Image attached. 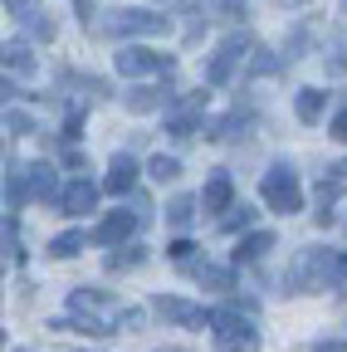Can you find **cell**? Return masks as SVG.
Instances as JSON below:
<instances>
[{"label":"cell","mask_w":347,"mask_h":352,"mask_svg":"<svg viewBox=\"0 0 347 352\" xmlns=\"http://www.w3.org/2000/svg\"><path fill=\"white\" fill-rule=\"evenodd\" d=\"M210 328H215V342L225 352H254L259 347V333L249 318H240L235 308H221V314H210Z\"/></svg>","instance_id":"6da1fadb"},{"label":"cell","mask_w":347,"mask_h":352,"mask_svg":"<svg viewBox=\"0 0 347 352\" xmlns=\"http://www.w3.org/2000/svg\"><path fill=\"white\" fill-rule=\"evenodd\" d=\"M265 201L274 206V210H284V215H293L298 206H303V191H298V182H293V171L289 166H274V171H265Z\"/></svg>","instance_id":"7a4b0ae2"},{"label":"cell","mask_w":347,"mask_h":352,"mask_svg":"<svg viewBox=\"0 0 347 352\" xmlns=\"http://www.w3.org/2000/svg\"><path fill=\"white\" fill-rule=\"evenodd\" d=\"M245 50H249V39H245V34H230L221 50L210 54V64H205V83H230V74H235V64L245 59Z\"/></svg>","instance_id":"3957f363"},{"label":"cell","mask_w":347,"mask_h":352,"mask_svg":"<svg viewBox=\"0 0 347 352\" xmlns=\"http://www.w3.org/2000/svg\"><path fill=\"white\" fill-rule=\"evenodd\" d=\"M113 34H161L166 30V15H152V10H117L108 20Z\"/></svg>","instance_id":"277c9868"},{"label":"cell","mask_w":347,"mask_h":352,"mask_svg":"<svg viewBox=\"0 0 347 352\" xmlns=\"http://www.w3.org/2000/svg\"><path fill=\"white\" fill-rule=\"evenodd\" d=\"M117 69L122 74H166L171 69V54H157V50H117Z\"/></svg>","instance_id":"5b68a950"},{"label":"cell","mask_w":347,"mask_h":352,"mask_svg":"<svg viewBox=\"0 0 347 352\" xmlns=\"http://www.w3.org/2000/svg\"><path fill=\"white\" fill-rule=\"evenodd\" d=\"M133 226H137V215H133V210H113L103 226L93 230V240H98V245H122L127 235H133Z\"/></svg>","instance_id":"8992f818"},{"label":"cell","mask_w":347,"mask_h":352,"mask_svg":"<svg viewBox=\"0 0 347 352\" xmlns=\"http://www.w3.org/2000/svg\"><path fill=\"white\" fill-rule=\"evenodd\" d=\"M152 308H157L161 318L181 323V328H201V323H205V314H201V308H191V303H181V298H157Z\"/></svg>","instance_id":"52a82bcc"},{"label":"cell","mask_w":347,"mask_h":352,"mask_svg":"<svg viewBox=\"0 0 347 352\" xmlns=\"http://www.w3.org/2000/svg\"><path fill=\"white\" fill-rule=\"evenodd\" d=\"M93 201H98L93 182H69V186H64V196H59L64 215H83V210H93Z\"/></svg>","instance_id":"ba28073f"},{"label":"cell","mask_w":347,"mask_h":352,"mask_svg":"<svg viewBox=\"0 0 347 352\" xmlns=\"http://www.w3.org/2000/svg\"><path fill=\"white\" fill-rule=\"evenodd\" d=\"M133 182H137V162H133V157H117L103 186H108L113 196H122V191H133Z\"/></svg>","instance_id":"9c48e42d"},{"label":"cell","mask_w":347,"mask_h":352,"mask_svg":"<svg viewBox=\"0 0 347 352\" xmlns=\"http://www.w3.org/2000/svg\"><path fill=\"white\" fill-rule=\"evenodd\" d=\"M201 206H205V210H225V206H230V176H225V171H215L210 182H205Z\"/></svg>","instance_id":"30bf717a"},{"label":"cell","mask_w":347,"mask_h":352,"mask_svg":"<svg viewBox=\"0 0 347 352\" xmlns=\"http://www.w3.org/2000/svg\"><path fill=\"white\" fill-rule=\"evenodd\" d=\"M323 108H328V94H323V88H303V94H298V118H303V122H318Z\"/></svg>","instance_id":"8fae6325"},{"label":"cell","mask_w":347,"mask_h":352,"mask_svg":"<svg viewBox=\"0 0 347 352\" xmlns=\"http://www.w3.org/2000/svg\"><path fill=\"white\" fill-rule=\"evenodd\" d=\"M25 182H30V196H34V201L54 196V166H30V171H25Z\"/></svg>","instance_id":"7c38bea8"},{"label":"cell","mask_w":347,"mask_h":352,"mask_svg":"<svg viewBox=\"0 0 347 352\" xmlns=\"http://www.w3.org/2000/svg\"><path fill=\"white\" fill-rule=\"evenodd\" d=\"M161 103H166V94H157V88H137V94H127V108H133V113H152Z\"/></svg>","instance_id":"4fadbf2b"},{"label":"cell","mask_w":347,"mask_h":352,"mask_svg":"<svg viewBox=\"0 0 347 352\" xmlns=\"http://www.w3.org/2000/svg\"><path fill=\"white\" fill-rule=\"evenodd\" d=\"M269 250H274V235L259 230V235H249V240L235 250V259H259V254H269Z\"/></svg>","instance_id":"5bb4252c"},{"label":"cell","mask_w":347,"mask_h":352,"mask_svg":"<svg viewBox=\"0 0 347 352\" xmlns=\"http://www.w3.org/2000/svg\"><path fill=\"white\" fill-rule=\"evenodd\" d=\"M83 245H89V235H78V230H69V235H59V240H49V254H59V259H69V254H78Z\"/></svg>","instance_id":"9a60e30c"},{"label":"cell","mask_w":347,"mask_h":352,"mask_svg":"<svg viewBox=\"0 0 347 352\" xmlns=\"http://www.w3.org/2000/svg\"><path fill=\"white\" fill-rule=\"evenodd\" d=\"M191 215H196V201H191V196L171 201V210H166V220H171V226H177V230H186V226H191Z\"/></svg>","instance_id":"2e32d148"},{"label":"cell","mask_w":347,"mask_h":352,"mask_svg":"<svg viewBox=\"0 0 347 352\" xmlns=\"http://www.w3.org/2000/svg\"><path fill=\"white\" fill-rule=\"evenodd\" d=\"M147 171L157 176V182H177V176H181V162H177V157H152Z\"/></svg>","instance_id":"e0dca14e"},{"label":"cell","mask_w":347,"mask_h":352,"mask_svg":"<svg viewBox=\"0 0 347 352\" xmlns=\"http://www.w3.org/2000/svg\"><path fill=\"white\" fill-rule=\"evenodd\" d=\"M5 69H20V74H30V69H34V59H30L25 44H5Z\"/></svg>","instance_id":"ac0fdd59"},{"label":"cell","mask_w":347,"mask_h":352,"mask_svg":"<svg viewBox=\"0 0 347 352\" xmlns=\"http://www.w3.org/2000/svg\"><path fill=\"white\" fill-rule=\"evenodd\" d=\"M201 284H215V289H230V270H215V264H205V270H201Z\"/></svg>","instance_id":"d6986e66"},{"label":"cell","mask_w":347,"mask_h":352,"mask_svg":"<svg viewBox=\"0 0 347 352\" xmlns=\"http://www.w3.org/2000/svg\"><path fill=\"white\" fill-rule=\"evenodd\" d=\"M254 220V210L249 206H235V215H225V230H240V226H249Z\"/></svg>","instance_id":"ffe728a7"},{"label":"cell","mask_w":347,"mask_h":352,"mask_svg":"<svg viewBox=\"0 0 347 352\" xmlns=\"http://www.w3.org/2000/svg\"><path fill=\"white\" fill-rule=\"evenodd\" d=\"M25 25H30V34H39V39H54V25H49V20H39V15H25Z\"/></svg>","instance_id":"44dd1931"},{"label":"cell","mask_w":347,"mask_h":352,"mask_svg":"<svg viewBox=\"0 0 347 352\" xmlns=\"http://www.w3.org/2000/svg\"><path fill=\"white\" fill-rule=\"evenodd\" d=\"M108 264H113V270H133V264H142V250H127V254H113Z\"/></svg>","instance_id":"7402d4cb"},{"label":"cell","mask_w":347,"mask_h":352,"mask_svg":"<svg viewBox=\"0 0 347 352\" xmlns=\"http://www.w3.org/2000/svg\"><path fill=\"white\" fill-rule=\"evenodd\" d=\"M333 289L347 294V254H337V270H333Z\"/></svg>","instance_id":"603a6c76"},{"label":"cell","mask_w":347,"mask_h":352,"mask_svg":"<svg viewBox=\"0 0 347 352\" xmlns=\"http://www.w3.org/2000/svg\"><path fill=\"white\" fill-rule=\"evenodd\" d=\"M279 69V59L274 54H265V50H259V59H254V74H274Z\"/></svg>","instance_id":"cb8c5ba5"},{"label":"cell","mask_w":347,"mask_h":352,"mask_svg":"<svg viewBox=\"0 0 347 352\" xmlns=\"http://www.w3.org/2000/svg\"><path fill=\"white\" fill-rule=\"evenodd\" d=\"M191 250H196L191 240H177V245H171V259H191Z\"/></svg>","instance_id":"d4e9b609"},{"label":"cell","mask_w":347,"mask_h":352,"mask_svg":"<svg viewBox=\"0 0 347 352\" xmlns=\"http://www.w3.org/2000/svg\"><path fill=\"white\" fill-rule=\"evenodd\" d=\"M333 138H337V142H347V113H337V118H333Z\"/></svg>","instance_id":"484cf974"},{"label":"cell","mask_w":347,"mask_h":352,"mask_svg":"<svg viewBox=\"0 0 347 352\" xmlns=\"http://www.w3.org/2000/svg\"><path fill=\"white\" fill-rule=\"evenodd\" d=\"M215 10H225V15H230V10H240V0H215Z\"/></svg>","instance_id":"4316f807"},{"label":"cell","mask_w":347,"mask_h":352,"mask_svg":"<svg viewBox=\"0 0 347 352\" xmlns=\"http://www.w3.org/2000/svg\"><path fill=\"white\" fill-rule=\"evenodd\" d=\"M20 6H25V0H5V10H20Z\"/></svg>","instance_id":"83f0119b"},{"label":"cell","mask_w":347,"mask_h":352,"mask_svg":"<svg viewBox=\"0 0 347 352\" xmlns=\"http://www.w3.org/2000/svg\"><path fill=\"white\" fill-rule=\"evenodd\" d=\"M333 171H337V176H347V162H337V166H333Z\"/></svg>","instance_id":"f1b7e54d"}]
</instances>
